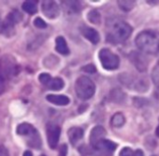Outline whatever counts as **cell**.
Returning <instances> with one entry per match:
<instances>
[{
	"mask_svg": "<svg viewBox=\"0 0 159 156\" xmlns=\"http://www.w3.org/2000/svg\"><path fill=\"white\" fill-rule=\"evenodd\" d=\"M131 33V26L118 18H112L106 21V39L110 42H123L129 38Z\"/></svg>",
	"mask_w": 159,
	"mask_h": 156,
	"instance_id": "obj_1",
	"label": "cell"
},
{
	"mask_svg": "<svg viewBox=\"0 0 159 156\" xmlns=\"http://www.w3.org/2000/svg\"><path fill=\"white\" fill-rule=\"evenodd\" d=\"M137 47L144 53L156 54L159 52V33L155 31H143L135 39Z\"/></svg>",
	"mask_w": 159,
	"mask_h": 156,
	"instance_id": "obj_2",
	"label": "cell"
},
{
	"mask_svg": "<svg viewBox=\"0 0 159 156\" xmlns=\"http://www.w3.org/2000/svg\"><path fill=\"white\" fill-rule=\"evenodd\" d=\"M116 149V144L111 140L102 139L95 146H82L79 148V152L85 155L92 154L94 156H111Z\"/></svg>",
	"mask_w": 159,
	"mask_h": 156,
	"instance_id": "obj_3",
	"label": "cell"
},
{
	"mask_svg": "<svg viewBox=\"0 0 159 156\" xmlns=\"http://www.w3.org/2000/svg\"><path fill=\"white\" fill-rule=\"evenodd\" d=\"M75 89L77 96L80 99L88 100L94 95L96 87L94 82L89 78L86 76H82L76 80Z\"/></svg>",
	"mask_w": 159,
	"mask_h": 156,
	"instance_id": "obj_4",
	"label": "cell"
},
{
	"mask_svg": "<svg viewBox=\"0 0 159 156\" xmlns=\"http://www.w3.org/2000/svg\"><path fill=\"white\" fill-rule=\"evenodd\" d=\"M19 71V65L13 56L9 54H4L0 58V77L7 80L16 76Z\"/></svg>",
	"mask_w": 159,
	"mask_h": 156,
	"instance_id": "obj_5",
	"label": "cell"
},
{
	"mask_svg": "<svg viewBox=\"0 0 159 156\" xmlns=\"http://www.w3.org/2000/svg\"><path fill=\"white\" fill-rule=\"evenodd\" d=\"M99 58L104 69L115 70L119 66V57L109 49H102L99 52Z\"/></svg>",
	"mask_w": 159,
	"mask_h": 156,
	"instance_id": "obj_6",
	"label": "cell"
},
{
	"mask_svg": "<svg viewBox=\"0 0 159 156\" xmlns=\"http://www.w3.org/2000/svg\"><path fill=\"white\" fill-rule=\"evenodd\" d=\"M22 20V15L18 10H13L8 13L3 22H0V32L6 35H10L17 23Z\"/></svg>",
	"mask_w": 159,
	"mask_h": 156,
	"instance_id": "obj_7",
	"label": "cell"
},
{
	"mask_svg": "<svg viewBox=\"0 0 159 156\" xmlns=\"http://www.w3.org/2000/svg\"><path fill=\"white\" fill-rule=\"evenodd\" d=\"M61 137V127L55 124H49L47 126V139L50 149L57 148Z\"/></svg>",
	"mask_w": 159,
	"mask_h": 156,
	"instance_id": "obj_8",
	"label": "cell"
},
{
	"mask_svg": "<svg viewBox=\"0 0 159 156\" xmlns=\"http://www.w3.org/2000/svg\"><path fill=\"white\" fill-rule=\"evenodd\" d=\"M129 58H130V61L133 63V65L136 66V68L139 71H141V72L146 71V69L148 67L149 61L145 57L144 54L138 52V51H132L129 55Z\"/></svg>",
	"mask_w": 159,
	"mask_h": 156,
	"instance_id": "obj_9",
	"label": "cell"
},
{
	"mask_svg": "<svg viewBox=\"0 0 159 156\" xmlns=\"http://www.w3.org/2000/svg\"><path fill=\"white\" fill-rule=\"evenodd\" d=\"M42 11L44 15L48 19H55L60 14L59 6L55 1H43L42 2Z\"/></svg>",
	"mask_w": 159,
	"mask_h": 156,
	"instance_id": "obj_10",
	"label": "cell"
},
{
	"mask_svg": "<svg viewBox=\"0 0 159 156\" xmlns=\"http://www.w3.org/2000/svg\"><path fill=\"white\" fill-rule=\"evenodd\" d=\"M106 136V131L102 126H95L90 133V137H89V140H90V146H95L98 142H100L101 140L104 139Z\"/></svg>",
	"mask_w": 159,
	"mask_h": 156,
	"instance_id": "obj_11",
	"label": "cell"
},
{
	"mask_svg": "<svg viewBox=\"0 0 159 156\" xmlns=\"http://www.w3.org/2000/svg\"><path fill=\"white\" fill-rule=\"evenodd\" d=\"M81 31H82L83 36L88 40H89L92 44H98L100 42V35L95 29H93L91 27L84 26L81 29Z\"/></svg>",
	"mask_w": 159,
	"mask_h": 156,
	"instance_id": "obj_12",
	"label": "cell"
},
{
	"mask_svg": "<svg viewBox=\"0 0 159 156\" xmlns=\"http://www.w3.org/2000/svg\"><path fill=\"white\" fill-rule=\"evenodd\" d=\"M47 100L56 106H67L70 103L69 97L63 95H48Z\"/></svg>",
	"mask_w": 159,
	"mask_h": 156,
	"instance_id": "obj_13",
	"label": "cell"
},
{
	"mask_svg": "<svg viewBox=\"0 0 159 156\" xmlns=\"http://www.w3.org/2000/svg\"><path fill=\"white\" fill-rule=\"evenodd\" d=\"M84 136V131L80 127H72L68 131V138L72 145H75Z\"/></svg>",
	"mask_w": 159,
	"mask_h": 156,
	"instance_id": "obj_14",
	"label": "cell"
},
{
	"mask_svg": "<svg viewBox=\"0 0 159 156\" xmlns=\"http://www.w3.org/2000/svg\"><path fill=\"white\" fill-rule=\"evenodd\" d=\"M26 138H27V144L29 145V147H32L34 149H39L41 147L42 144L41 138L36 129Z\"/></svg>",
	"mask_w": 159,
	"mask_h": 156,
	"instance_id": "obj_15",
	"label": "cell"
},
{
	"mask_svg": "<svg viewBox=\"0 0 159 156\" xmlns=\"http://www.w3.org/2000/svg\"><path fill=\"white\" fill-rule=\"evenodd\" d=\"M56 51L62 55H68L70 53V50L63 37H58L56 38Z\"/></svg>",
	"mask_w": 159,
	"mask_h": 156,
	"instance_id": "obj_16",
	"label": "cell"
},
{
	"mask_svg": "<svg viewBox=\"0 0 159 156\" xmlns=\"http://www.w3.org/2000/svg\"><path fill=\"white\" fill-rule=\"evenodd\" d=\"M34 130H35V128L32 124H27V123H23V124H20L18 125L16 132H17V134L19 136L27 137L30 134H32Z\"/></svg>",
	"mask_w": 159,
	"mask_h": 156,
	"instance_id": "obj_17",
	"label": "cell"
},
{
	"mask_svg": "<svg viewBox=\"0 0 159 156\" xmlns=\"http://www.w3.org/2000/svg\"><path fill=\"white\" fill-rule=\"evenodd\" d=\"M21 7H22V9L25 12L33 15V14H34L37 11V2L34 1V0H27V1H24Z\"/></svg>",
	"mask_w": 159,
	"mask_h": 156,
	"instance_id": "obj_18",
	"label": "cell"
},
{
	"mask_svg": "<svg viewBox=\"0 0 159 156\" xmlns=\"http://www.w3.org/2000/svg\"><path fill=\"white\" fill-rule=\"evenodd\" d=\"M47 87L48 88V90L60 91L64 87V81L61 78H52Z\"/></svg>",
	"mask_w": 159,
	"mask_h": 156,
	"instance_id": "obj_19",
	"label": "cell"
},
{
	"mask_svg": "<svg viewBox=\"0 0 159 156\" xmlns=\"http://www.w3.org/2000/svg\"><path fill=\"white\" fill-rule=\"evenodd\" d=\"M125 122H126V119H125L124 115L120 112L116 113L111 119V124L114 127H121L124 125Z\"/></svg>",
	"mask_w": 159,
	"mask_h": 156,
	"instance_id": "obj_20",
	"label": "cell"
},
{
	"mask_svg": "<svg viewBox=\"0 0 159 156\" xmlns=\"http://www.w3.org/2000/svg\"><path fill=\"white\" fill-rule=\"evenodd\" d=\"M117 4L122 10L129 11L135 7L136 1H134V0H120V1H117Z\"/></svg>",
	"mask_w": 159,
	"mask_h": 156,
	"instance_id": "obj_21",
	"label": "cell"
},
{
	"mask_svg": "<svg viewBox=\"0 0 159 156\" xmlns=\"http://www.w3.org/2000/svg\"><path fill=\"white\" fill-rule=\"evenodd\" d=\"M88 19L90 22L94 23V24H100L101 22V14L99 13L98 10L96 9H92L89 12L88 14Z\"/></svg>",
	"mask_w": 159,
	"mask_h": 156,
	"instance_id": "obj_22",
	"label": "cell"
},
{
	"mask_svg": "<svg viewBox=\"0 0 159 156\" xmlns=\"http://www.w3.org/2000/svg\"><path fill=\"white\" fill-rule=\"evenodd\" d=\"M119 156H143V153L141 150L132 151L130 148L126 147L122 149V151L119 154Z\"/></svg>",
	"mask_w": 159,
	"mask_h": 156,
	"instance_id": "obj_23",
	"label": "cell"
},
{
	"mask_svg": "<svg viewBox=\"0 0 159 156\" xmlns=\"http://www.w3.org/2000/svg\"><path fill=\"white\" fill-rule=\"evenodd\" d=\"M152 80H153L154 84L157 87V89L159 90V60L156 64V66L152 71Z\"/></svg>",
	"mask_w": 159,
	"mask_h": 156,
	"instance_id": "obj_24",
	"label": "cell"
},
{
	"mask_svg": "<svg viewBox=\"0 0 159 156\" xmlns=\"http://www.w3.org/2000/svg\"><path fill=\"white\" fill-rule=\"evenodd\" d=\"M62 4L67 5L68 6L67 7L71 8L75 12H78L81 9L80 2H77V1H64V2H62Z\"/></svg>",
	"mask_w": 159,
	"mask_h": 156,
	"instance_id": "obj_25",
	"label": "cell"
},
{
	"mask_svg": "<svg viewBox=\"0 0 159 156\" xmlns=\"http://www.w3.org/2000/svg\"><path fill=\"white\" fill-rule=\"evenodd\" d=\"M39 81L43 84V85H45V86H48V84L49 83V81L51 80V79H52V77L49 75V74H48V73H42V74H40L39 75Z\"/></svg>",
	"mask_w": 159,
	"mask_h": 156,
	"instance_id": "obj_26",
	"label": "cell"
},
{
	"mask_svg": "<svg viewBox=\"0 0 159 156\" xmlns=\"http://www.w3.org/2000/svg\"><path fill=\"white\" fill-rule=\"evenodd\" d=\"M34 25L35 27H37V28H40V29H44V28L47 27L46 22H45L44 20H42L41 18H39V17H37V18L34 19Z\"/></svg>",
	"mask_w": 159,
	"mask_h": 156,
	"instance_id": "obj_27",
	"label": "cell"
},
{
	"mask_svg": "<svg viewBox=\"0 0 159 156\" xmlns=\"http://www.w3.org/2000/svg\"><path fill=\"white\" fill-rule=\"evenodd\" d=\"M82 70L87 72V73H95L96 72V67L94 65H88V66H85L84 67H82Z\"/></svg>",
	"mask_w": 159,
	"mask_h": 156,
	"instance_id": "obj_28",
	"label": "cell"
},
{
	"mask_svg": "<svg viewBox=\"0 0 159 156\" xmlns=\"http://www.w3.org/2000/svg\"><path fill=\"white\" fill-rule=\"evenodd\" d=\"M67 145L66 144H62L61 147H60V150H59V156H66L67 155Z\"/></svg>",
	"mask_w": 159,
	"mask_h": 156,
	"instance_id": "obj_29",
	"label": "cell"
},
{
	"mask_svg": "<svg viewBox=\"0 0 159 156\" xmlns=\"http://www.w3.org/2000/svg\"><path fill=\"white\" fill-rule=\"evenodd\" d=\"M6 91V80L0 77V95H2Z\"/></svg>",
	"mask_w": 159,
	"mask_h": 156,
	"instance_id": "obj_30",
	"label": "cell"
},
{
	"mask_svg": "<svg viewBox=\"0 0 159 156\" xmlns=\"http://www.w3.org/2000/svg\"><path fill=\"white\" fill-rule=\"evenodd\" d=\"M0 156H9L7 149L3 145H0Z\"/></svg>",
	"mask_w": 159,
	"mask_h": 156,
	"instance_id": "obj_31",
	"label": "cell"
},
{
	"mask_svg": "<svg viewBox=\"0 0 159 156\" xmlns=\"http://www.w3.org/2000/svg\"><path fill=\"white\" fill-rule=\"evenodd\" d=\"M23 156H33V154L30 151H26V152H24Z\"/></svg>",
	"mask_w": 159,
	"mask_h": 156,
	"instance_id": "obj_32",
	"label": "cell"
},
{
	"mask_svg": "<svg viewBox=\"0 0 159 156\" xmlns=\"http://www.w3.org/2000/svg\"><path fill=\"white\" fill-rule=\"evenodd\" d=\"M157 136L159 138V125L157 126Z\"/></svg>",
	"mask_w": 159,
	"mask_h": 156,
	"instance_id": "obj_33",
	"label": "cell"
},
{
	"mask_svg": "<svg viewBox=\"0 0 159 156\" xmlns=\"http://www.w3.org/2000/svg\"><path fill=\"white\" fill-rule=\"evenodd\" d=\"M40 156H46V155H40Z\"/></svg>",
	"mask_w": 159,
	"mask_h": 156,
	"instance_id": "obj_34",
	"label": "cell"
}]
</instances>
